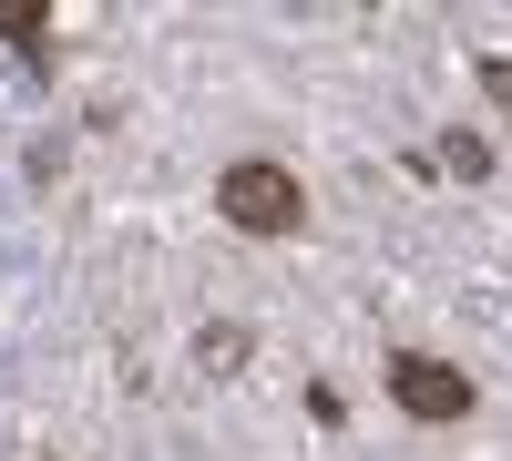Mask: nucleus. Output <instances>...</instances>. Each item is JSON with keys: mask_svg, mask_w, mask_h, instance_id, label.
Wrapping results in <instances>:
<instances>
[{"mask_svg": "<svg viewBox=\"0 0 512 461\" xmlns=\"http://www.w3.org/2000/svg\"><path fill=\"white\" fill-rule=\"evenodd\" d=\"M216 216L236 236H297L308 226V185H297V164H277V154H236L216 175Z\"/></svg>", "mask_w": 512, "mask_h": 461, "instance_id": "nucleus-1", "label": "nucleus"}, {"mask_svg": "<svg viewBox=\"0 0 512 461\" xmlns=\"http://www.w3.org/2000/svg\"><path fill=\"white\" fill-rule=\"evenodd\" d=\"M390 400L410 410V421L441 431V421H461V410H472V380H461L451 359H431V349H400V359H390Z\"/></svg>", "mask_w": 512, "mask_h": 461, "instance_id": "nucleus-2", "label": "nucleus"}, {"mask_svg": "<svg viewBox=\"0 0 512 461\" xmlns=\"http://www.w3.org/2000/svg\"><path fill=\"white\" fill-rule=\"evenodd\" d=\"M246 349H256V339H246L236 318H216V328H195V369H205V380H226V369H236Z\"/></svg>", "mask_w": 512, "mask_h": 461, "instance_id": "nucleus-3", "label": "nucleus"}, {"mask_svg": "<svg viewBox=\"0 0 512 461\" xmlns=\"http://www.w3.org/2000/svg\"><path fill=\"white\" fill-rule=\"evenodd\" d=\"M0 41L41 52V41H52V11H41V0H0Z\"/></svg>", "mask_w": 512, "mask_h": 461, "instance_id": "nucleus-4", "label": "nucleus"}, {"mask_svg": "<svg viewBox=\"0 0 512 461\" xmlns=\"http://www.w3.org/2000/svg\"><path fill=\"white\" fill-rule=\"evenodd\" d=\"M441 164H451V175H492V144H482V134H451Z\"/></svg>", "mask_w": 512, "mask_h": 461, "instance_id": "nucleus-5", "label": "nucleus"}, {"mask_svg": "<svg viewBox=\"0 0 512 461\" xmlns=\"http://www.w3.org/2000/svg\"><path fill=\"white\" fill-rule=\"evenodd\" d=\"M482 93H492V103L512 113V52H482Z\"/></svg>", "mask_w": 512, "mask_h": 461, "instance_id": "nucleus-6", "label": "nucleus"}]
</instances>
